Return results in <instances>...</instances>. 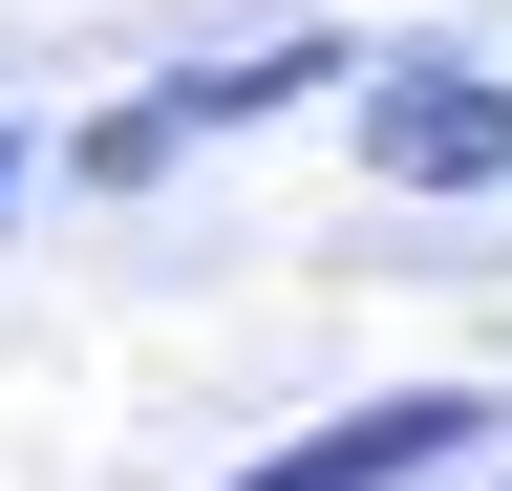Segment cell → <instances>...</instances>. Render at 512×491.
I'll return each instance as SVG.
<instances>
[{
  "label": "cell",
  "instance_id": "1",
  "mask_svg": "<svg viewBox=\"0 0 512 491\" xmlns=\"http://www.w3.org/2000/svg\"><path fill=\"white\" fill-rule=\"evenodd\" d=\"M363 171L384 193H512V86L491 65H363Z\"/></svg>",
  "mask_w": 512,
  "mask_h": 491
},
{
  "label": "cell",
  "instance_id": "2",
  "mask_svg": "<svg viewBox=\"0 0 512 491\" xmlns=\"http://www.w3.org/2000/svg\"><path fill=\"white\" fill-rule=\"evenodd\" d=\"M470 385H406V406H342V427H320V449H278V470H235V491H406V470H448V449H470Z\"/></svg>",
  "mask_w": 512,
  "mask_h": 491
}]
</instances>
